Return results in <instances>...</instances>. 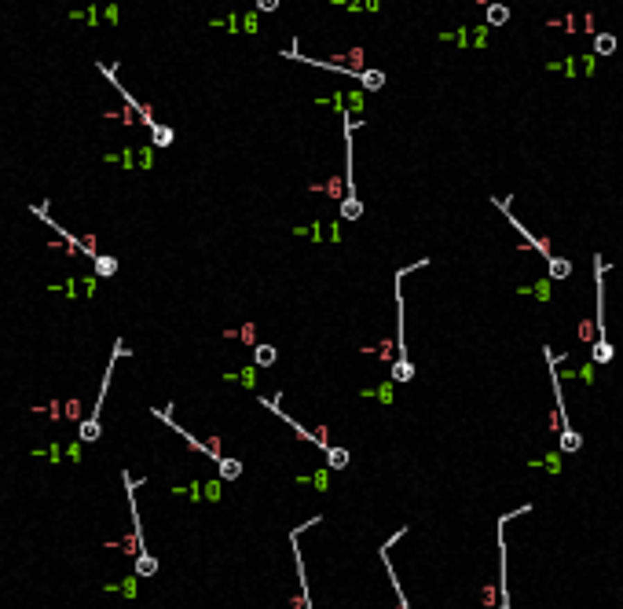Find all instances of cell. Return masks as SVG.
I'll return each instance as SVG.
<instances>
[{"instance_id": "obj_20", "label": "cell", "mask_w": 623, "mask_h": 609, "mask_svg": "<svg viewBox=\"0 0 623 609\" xmlns=\"http://www.w3.org/2000/svg\"><path fill=\"white\" fill-rule=\"evenodd\" d=\"M613 51H616L613 33H594V56H613Z\"/></svg>"}, {"instance_id": "obj_17", "label": "cell", "mask_w": 623, "mask_h": 609, "mask_svg": "<svg viewBox=\"0 0 623 609\" xmlns=\"http://www.w3.org/2000/svg\"><path fill=\"white\" fill-rule=\"evenodd\" d=\"M579 448H583V433L579 430H565L561 433V456H576Z\"/></svg>"}, {"instance_id": "obj_24", "label": "cell", "mask_w": 623, "mask_h": 609, "mask_svg": "<svg viewBox=\"0 0 623 609\" xmlns=\"http://www.w3.org/2000/svg\"><path fill=\"white\" fill-rule=\"evenodd\" d=\"M279 8V0H261V4H257V11H275Z\"/></svg>"}, {"instance_id": "obj_1", "label": "cell", "mask_w": 623, "mask_h": 609, "mask_svg": "<svg viewBox=\"0 0 623 609\" xmlns=\"http://www.w3.org/2000/svg\"><path fill=\"white\" fill-rule=\"evenodd\" d=\"M590 261H594V327H598V338L590 345V360L594 364H613L616 349L605 338V272H608V261L601 253H594Z\"/></svg>"}, {"instance_id": "obj_14", "label": "cell", "mask_w": 623, "mask_h": 609, "mask_svg": "<svg viewBox=\"0 0 623 609\" xmlns=\"http://www.w3.org/2000/svg\"><path fill=\"white\" fill-rule=\"evenodd\" d=\"M356 81H359L363 88H367V92H378V88H385V74H382V70H374V67H363Z\"/></svg>"}, {"instance_id": "obj_15", "label": "cell", "mask_w": 623, "mask_h": 609, "mask_svg": "<svg viewBox=\"0 0 623 609\" xmlns=\"http://www.w3.org/2000/svg\"><path fill=\"white\" fill-rule=\"evenodd\" d=\"M323 456H327V466H330V470H345V466L352 462V456H348V448H341V444H330L327 451H323Z\"/></svg>"}, {"instance_id": "obj_23", "label": "cell", "mask_w": 623, "mask_h": 609, "mask_svg": "<svg viewBox=\"0 0 623 609\" xmlns=\"http://www.w3.org/2000/svg\"><path fill=\"white\" fill-rule=\"evenodd\" d=\"M547 268H550V279H568L572 276V261H568V257H554Z\"/></svg>"}, {"instance_id": "obj_19", "label": "cell", "mask_w": 623, "mask_h": 609, "mask_svg": "<svg viewBox=\"0 0 623 609\" xmlns=\"http://www.w3.org/2000/svg\"><path fill=\"white\" fill-rule=\"evenodd\" d=\"M96 276H99V279H110V276H118V257H107V253H99V257H96Z\"/></svg>"}, {"instance_id": "obj_22", "label": "cell", "mask_w": 623, "mask_h": 609, "mask_svg": "<svg viewBox=\"0 0 623 609\" xmlns=\"http://www.w3.org/2000/svg\"><path fill=\"white\" fill-rule=\"evenodd\" d=\"M484 11H488L491 26H506V22H510V8H506V4H484Z\"/></svg>"}, {"instance_id": "obj_6", "label": "cell", "mask_w": 623, "mask_h": 609, "mask_svg": "<svg viewBox=\"0 0 623 609\" xmlns=\"http://www.w3.org/2000/svg\"><path fill=\"white\" fill-rule=\"evenodd\" d=\"M151 415H154V419H162V422L169 426V430H176V433L184 437V440H187V444H191L194 451H198V456H210V459H213L216 466H220V462L228 459L224 451H220V444H216V440H210V444H205V440H198V437H194V433L187 430V426H180V422L173 419V404H165V408H151Z\"/></svg>"}, {"instance_id": "obj_16", "label": "cell", "mask_w": 623, "mask_h": 609, "mask_svg": "<svg viewBox=\"0 0 623 609\" xmlns=\"http://www.w3.org/2000/svg\"><path fill=\"white\" fill-rule=\"evenodd\" d=\"M275 360H279V349H275V345H268V342L253 345V364H257V367H271Z\"/></svg>"}, {"instance_id": "obj_9", "label": "cell", "mask_w": 623, "mask_h": 609, "mask_svg": "<svg viewBox=\"0 0 623 609\" xmlns=\"http://www.w3.org/2000/svg\"><path fill=\"white\" fill-rule=\"evenodd\" d=\"M257 404H261V408H268L271 415H275V419H282V422H287V426H290V430H293L297 437H301V440H308V444H316L319 451H327V448H330V440H323L319 433H312L308 426H301L297 419H290V415L282 411V404H279V393H275V397H257Z\"/></svg>"}, {"instance_id": "obj_4", "label": "cell", "mask_w": 623, "mask_h": 609, "mask_svg": "<svg viewBox=\"0 0 623 609\" xmlns=\"http://www.w3.org/2000/svg\"><path fill=\"white\" fill-rule=\"evenodd\" d=\"M491 206H495V210H502V217L510 220V224H513L517 231H521V239H524V242H528L531 250H536V253H539L547 265H550L554 257H557V253H554V246H550V239L536 235V231H531V228L524 224V220H517V217H513V199H510V195H506V199H499V195H495V199H491Z\"/></svg>"}, {"instance_id": "obj_8", "label": "cell", "mask_w": 623, "mask_h": 609, "mask_svg": "<svg viewBox=\"0 0 623 609\" xmlns=\"http://www.w3.org/2000/svg\"><path fill=\"white\" fill-rule=\"evenodd\" d=\"M543 360L550 364V382H554V430L565 433V430H572V426H568V408H565V393H561V374H557L561 360H557V353H554L550 345H543Z\"/></svg>"}, {"instance_id": "obj_5", "label": "cell", "mask_w": 623, "mask_h": 609, "mask_svg": "<svg viewBox=\"0 0 623 609\" xmlns=\"http://www.w3.org/2000/svg\"><path fill=\"white\" fill-rule=\"evenodd\" d=\"M323 522V514H312L305 525L290 528V551H293V565H297V587H301V609H316L312 606V587H308V573H305V554H301V536L308 528H316Z\"/></svg>"}, {"instance_id": "obj_12", "label": "cell", "mask_w": 623, "mask_h": 609, "mask_svg": "<svg viewBox=\"0 0 623 609\" xmlns=\"http://www.w3.org/2000/svg\"><path fill=\"white\" fill-rule=\"evenodd\" d=\"M352 133H356V122L352 114H345V187H348V199H359L356 195V151H352Z\"/></svg>"}, {"instance_id": "obj_18", "label": "cell", "mask_w": 623, "mask_h": 609, "mask_svg": "<svg viewBox=\"0 0 623 609\" xmlns=\"http://www.w3.org/2000/svg\"><path fill=\"white\" fill-rule=\"evenodd\" d=\"M337 213H341V220H359L363 217V202L359 199H341V206H337Z\"/></svg>"}, {"instance_id": "obj_11", "label": "cell", "mask_w": 623, "mask_h": 609, "mask_svg": "<svg viewBox=\"0 0 623 609\" xmlns=\"http://www.w3.org/2000/svg\"><path fill=\"white\" fill-rule=\"evenodd\" d=\"M96 67H99V74H103V77H107V81H110V85H114V88H118V92H121V99H125V107H128V110H133V114H136V118H139V122H144L147 128H154V125H158V122H154V114H151V110L144 107V103H136V96H133V92H128V88H125L121 81H118V74H114V67H107V62H96Z\"/></svg>"}, {"instance_id": "obj_2", "label": "cell", "mask_w": 623, "mask_h": 609, "mask_svg": "<svg viewBox=\"0 0 623 609\" xmlns=\"http://www.w3.org/2000/svg\"><path fill=\"white\" fill-rule=\"evenodd\" d=\"M121 356H128V349H125V342L118 338V342H114V349H110V360H107V374H103V382H99L96 408H92V415H88L85 422H77V440H81V444H92V440H99V437H103V404H107L110 378H114V367H118V360H121Z\"/></svg>"}, {"instance_id": "obj_13", "label": "cell", "mask_w": 623, "mask_h": 609, "mask_svg": "<svg viewBox=\"0 0 623 609\" xmlns=\"http://www.w3.org/2000/svg\"><path fill=\"white\" fill-rule=\"evenodd\" d=\"M216 474H220V485H228V481H239V477H242V459L228 456L224 462L216 466Z\"/></svg>"}, {"instance_id": "obj_21", "label": "cell", "mask_w": 623, "mask_h": 609, "mask_svg": "<svg viewBox=\"0 0 623 609\" xmlns=\"http://www.w3.org/2000/svg\"><path fill=\"white\" fill-rule=\"evenodd\" d=\"M151 140H154V147H173L176 133H173L169 125H154V128H151Z\"/></svg>"}, {"instance_id": "obj_7", "label": "cell", "mask_w": 623, "mask_h": 609, "mask_svg": "<svg viewBox=\"0 0 623 609\" xmlns=\"http://www.w3.org/2000/svg\"><path fill=\"white\" fill-rule=\"evenodd\" d=\"M528 510H531V503H524V507H517L510 514H499V606L495 609H513V602H510V573H506V536H502V528L510 525L517 514H528Z\"/></svg>"}, {"instance_id": "obj_10", "label": "cell", "mask_w": 623, "mask_h": 609, "mask_svg": "<svg viewBox=\"0 0 623 609\" xmlns=\"http://www.w3.org/2000/svg\"><path fill=\"white\" fill-rule=\"evenodd\" d=\"M407 536V525L404 528H396L393 536H389L382 547H378V558H382V565H385V573H389V584H393V594H396V609H411V602H407V594H404V584H400V576H396V569H393V558H389V551L396 547V540H404Z\"/></svg>"}, {"instance_id": "obj_3", "label": "cell", "mask_w": 623, "mask_h": 609, "mask_svg": "<svg viewBox=\"0 0 623 609\" xmlns=\"http://www.w3.org/2000/svg\"><path fill=\"white\" fill-rule=\"evenodd\" d=\"M121 481H125V492H128V514H133V551H136V573L139 576H154L158 573V558L147 551L144 543V522H139V510H136V481L133 474L121 470Z\"/></svg>"}]
</instances>
